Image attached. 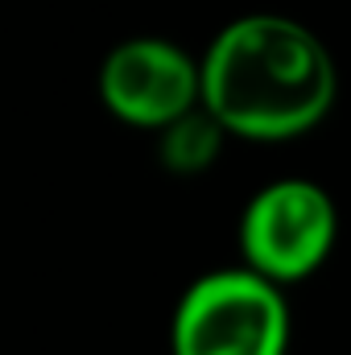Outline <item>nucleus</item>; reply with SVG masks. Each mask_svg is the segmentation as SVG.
<instances>
[{
  "instance_id": "nucleus-1",
  "label": "nucleus",
  "mask_w": 351,
  "mask_h": 355,
  "mask_svg": "<svg viewBox=\"0 0 351 355\" xmlns=\"http://www.w3.org/2000/svg\"><path fill=\"white\" fill-rule=\"evenodd\" d=\"M331 50L293 17L252 12L219 29L203 58V107L248 141H289L335 107Z\"/></svg>"
},
{
  "instance_id": "nucleus-2",
  "label": "nucleus",
  "mask_w": 351,
  "mask_h": 355,
  "mask_svg": "<svg viewBox=\"0 0 351 355\" xmlns=\"http://www.w3.org/2000/svg\"><path fill=\"white\" fill-rule=\"evenodd\" d=\"M289 310L281 285L252 268L198 277L174 314V355H285Z\"/></svg>"
},
{
  "instance_id": "nucleus-3",
  "label": "nucleus",
  "mask_w": 351,
  "mask_h": 355,
  "mask_svg": "<svg viewBox=\"0 0 351 355\" xmlns=\"http://www.w3.org/2000/svg\"><path fill=\"white\" fill-rule=\"evenodd\" d=\"M335 236H339L335 202L323 186L306 178H285L264 186L248 202L240 223L244 261L257 277L273 285L310 277L331 257Z\"/></svg>"
},
{
  "instance_id": "nucleus-4",
  "label": "nucleus",
  "mask_w": 351,
  "mask_h": 355,
  "mask_svg": "<svg viewBox=\"0 0 351 355\" xmlns=\"http://www.w3.org/2000/svg\"><path fill=\"white\" fill-rule=\"evenodd\" d=\"M108 112L132 128H170L203 107V62L162 37L120 42L99 67Z\"/></svg>"
},
{
  "instance_id": "nucleus-5",
  "label": "nucleus",
  "mask_w": 351,
  "mask_h": 355,
  "mask_svg": "<svg viewBox=\"0 0 351 355\" xmlns=\"http://www.w3.org/2000/svg\"><path fill=\"white\" fill-rule=\"evenodd\" d=\"M223 132H228V128H223L207 107L182 116L178 124H170V128L162 132V166L174 170V174H182V178L203 174V170L219 157Z\"/></svg>"
}]
</instances>
